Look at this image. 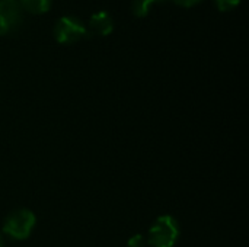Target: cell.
Here are the masks:
<instances>
[{"mask_svg": "<svg viewBox=\"0 0 249 247\" xmlns=\"http://www.w3.org/2000/svg\"><path fill=\"white\" fill-rule=\"evenodd\" d=\"M181 236V227L175 217H158L147 231L146 242L150 247H174Z\"/></svg>", "mask_w": 249, "mask_h": 247, "instance_id": "obj_1", "label": "cell"}, {"mask_svg": "<svg viewBox=\"0 0 249 247\" xmlns=\"http://www.w3.org/2000/svg\"><path fill=\"white\" fill-rule=\"evenodd\" d=\"M128 247H146L147 246V242H146V237L143 234H134L128 239Z\"/></svg>", "mask_w": 249, "mask_h": 247, "instance_id": "obj_9", "label": "cell"}, {"mask_svg": "<svg viewBox=\"0 0 249 247\" xmlns=\"http://www.w3.org/2000/svg\"><path fill=\"white\" fill-rule=\"evenodd\" d=\"M152 0H133L131 3V12L137 16V17H146L150 12V6H152Z\"/></svg>", "mask_w": 249, "mask_h": 247, "instance_id": "obj_7", "label": "cell"}, {"mask_svg": "<svg viewBox=\"0 0 249 247\" xmlns=\"http://www.w3.org/2000/svg\"><path fill=\"white\" fill-rule=\"evenodd\" d=\"M172 1H174L175 4L181 6V7L188 9V7H193V6H196V4L201 3L203 0H172Z\"/></svg>", "mask_w": 249, "mask_h": 247, "instance_id": "obj_10", "label": "cell"}, {"mask_svg": "<svg viewBox=\"0 0 249 247\" xmlns=\"http://www.w3.org/2000/svg\"><path fill=\"white\" fill-rule=\"evenodd\" d=\"M23 22V9L19 0H0V36L16 32Z\"/></svg>", "mask_w": 249, "mask_h": 247, "instance_id": "obj_4", "label": "cell"}, {"mask_svg": "<svg viewBox=\"0 0 249 247\" xmlns=\"http://www.w3.org/2000/svg\"><path fill=\"white\" fill-rule=\"evenodd\" d=\"M152 1H153V3H155V1H160V0H152Z\"/></svg>", "mask_w": 249, "mask_h": 247, "instance_id": "obj_12", "label": "cell"}, {"mask_svg": "<svg viewBox=\"0 0 249 247\" xmlns=\"http://www.w3.org/2000/svg\"><path fill=\"white\" fill-rule=\"evenodd\" d=\"M23 10L32 15H42L50 10L53 0H19Z\"/></svg>", "mask_w": 249, "mask_h": 247, "instance_id": "obj_6", "label": "cell"}, {"mask_svg": "<svg viewBox=\"0 0 249 247\" xmlns=\"http://www.w3.org/2000/svg\"><path fill=\"white\" fill-rule=\"evenodd\" d=\"M214 3L220 12H231L241 4V0H214Z\"/></svg>", "mask_w": 249, "mask_h": 247, "instance_id": "obj_8", "label": "cell"}, {"mask_svg": "<svg viewBox=\"0 0 249 247\" xmlns=\"http://www.w3.org/2000/svg\"><path fill=\"white\" fill-rule=\"evenodd\" d=\"M86 31H88L89 35L107 36V35H109L114 31V19H112V16L107 10L95 12L90 16V19H89Z\"/></svg>", "mask_w": 249, "mask_h": 247, "instance_id": "obj_5", "label": "cell"}, {"mask_svg": "<svg viewBox=\"0 0 249 247\" xmlns=\"http://www.w3.org/2000/svg\"><path fill=\"white\" fill-rule=\"evenodd\" d=\"M54 39L58 44L70 45L79 42L88 35L86 25L76 16H61L53 28Z\"/></svg>", "mask_w": 249, "mask_h": 247, "instance_id": "obj_3", "label": "cell"}, {"mask_svg": "<svg viewBox=\"0 0 249 247\" xmlns=\"http://www.w3.org/2000/svg\"><path fill=\"white\" fill-rule=\"evenodd\" d=\"M36 226V215L28 208H18L9 213L3 221V234L13 240H26Z\"/></svg>", "mask_w": 249, "mask_h": 247, "instance_id": "obj_2", "label": "cell"}, {"mask_svg": "<svg viewBox=\"0 0 249 247\" xmlns=\"http://www.w3.org/2000/svg\"><path fill=\"white\" fill-rule=\"evenodd\" d=\"M4 243H6L4 234H3V231H0V247H4Z\"/></svg>", "mask_w": 249, "mask_h": 247, "instance_id": "obj_11", "label": "cell"}]
</instances>
